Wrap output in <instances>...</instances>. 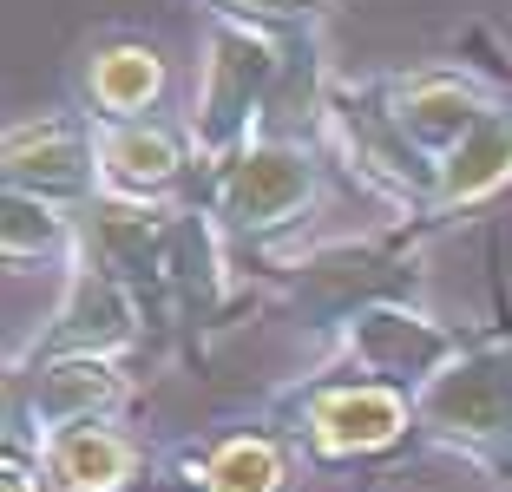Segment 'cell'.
<instances>
[{
    "mask_svg": "<svg viewBox=\"0 0 512 492\" xmlns=\"http://www.w3.org/2000/svg\"><path fill=\"white\" fill-rule=\"evenodd\" d=\"M421 224H394L375 237H335L316 250L289 256L270 269V296L296 315L309 335H342L355 315L381 309V302H421Z\"/></svg>",
    "mask_w": 512,
    "mask_h": 492,
    "instance_id": "cell-1",
    "label": "cell"
},
{
    "mask_svg": "<svg viewBox=\"0 0 512 492\" xmlns=\"http://www.w3.org/2000/svg\"><path fill=\"white\" fill-rule=\"evenodd\" d=\"M414 433L512 479V335H480L414 394Z\"/></svg>",
    "mask_w": 512,
    "mask_h": 492,
    "instance_id": "cell-2",
    "label": "cell"
},
{
    "mask_svg": "<svg viewBox=\"0 0 512 492\" xmlns=\"http://www.w3.org/2000/svg\"><path fill=\"white\" fill-rule=\"evenodd\" d=\"M211 224L230 250H263L283 230H296L322 204V145H289V138H250L237 158L204 171Z\"/></svg>",
    "mask_w": 512,
    "mask_h": 492,
    "instance_id": "cell-3",
    "label": "cell"
},
{
    "mask_svg": "<svg viewBox=\"0 0 512 492\" xmlns=\"http://www.w3.org/2000/svg\"><path fill=\"white\" fill-rule=\"evenodd\" d=\"M276 66H283V33L243 27V20H204V73H197V99L184 112L197 171L237 158L263 132Z\"/></svg>",
    "mask_w": 512,
    "mask_h": 492,
    "instance_id": "cell-4",
    "label": "cell"
},
{
    "mask_svg": "<svg viewBox=\"0 0 512 492\" xmlns=\"http://www.w3.org/2000/svg\"><path fill=\"white\" fill-rule=\"evenodd\" d=\"M276 420H283L296 453H309L322 466H348V460H381V453L401 447L414 433V401L401 388H381V381L335 368L276 394Z\"/></svg>",
    "mask_w": 512,
    "mask_h": 492,
    "instance_id": "cell-5",
    "label": "cell"
},
{
    "mask_svg": "<svg viewBox=\"0 0 512 492\" xmlns=\"http://www.w3.org/2000/svg\"><path fill=\"white\" fill-rule=\"evenodd\" d=\"M145 328L151 322H145V309H138V296L92 250H79L73 263H66V289H60V302H53V315L7 355V374H33V368H46V361H86V355L125 361L145 342Z\"/></svg>",
    "mask_w": 512,
    "mask_h": 492,
    "instance_id": "cell-6",
    "label": "cell"
},
{
    "mask_svg": "<svg viewBox=\"0 0 512 492\" xmlns=\"http://www.w3.org/2000/svg\"><path fill=\"white\" fill-rule=\"evenodd\" d=\"M138 381L125 361L86 355V361H46L33 374H7V440L46 447L53 433L86 427V420H119Z\"/></svg>",
    "mask_w": 512,
    "mask_h": 492,
    "instance_id": "cell-7",
    "label": "cell"
},
{
    "mask_svg": "<svg viewBox=\"0 0 512 492\" xmlns=\"http://www.w3.org/2000/svg\"><path fill=\"white\" fill-rule=\"evenodd\" d=\"M460 348H467V335L434 322L421 302H381V309L355 315L335 335V368L362 374V381H381V388H401L414 401Z\"/></svg>",
    "mask_w": 512,
    "mask_h": 492,
    "instance_id": "cell-8",
    "label": "cell"
},
{
    "mask_svg": "<svg viewBox=\"0 0 512 492\" xmlns=\"http://www.w3.org/2000/svg\"><path fill=\"white\" fill-rule=\"evenodd\" d=\"M0 178L7 191H33L46 204L86 210L99 197V138L79 105L66 112H27L0 138Z\"/></svg>",
    "mask_w": 512,
    "mask_h": 492,
    "instance_id": "cell-9",
    "label": "cell"
},
{
    "mask_svg": "<svg viewBox=\"0 0 512 492\" xmlns=\"http://www.w3.org/2000/svg\"><path fill=\"white\" fill-rule=\"evenodd\" d=\"M506 92L473 66H414V73H381V105L401 125V138L421 151L427 164H440L473 125L493 112Z\"/></svg>",
    "mask_w": 512,
    "mask_h": 492,
    "instance_id": "cell-10",
    "label": "cell"
},
{
    "mask_svg": "<svg viewBox=\"0 0 512 492\" xmlns=\"http://www.w3.org/2000/svg\"><path fill=\"white\" fill-rule=\"evenodd\" d=\"M92 138H99V197L119 204H178L184 178L197 171L191 138L171 119L92 125Z\"/></svg>",
    "mask_w": 512,
    "mask_h": 492,
    "instance_id": "cell-11",
    "label": "cell"
},
{
    "mask_svg": "<svg viewBox=\"0 0 512 492\" xmlns=\"http://www.w3.org/2000/svg\"><path fill=\"white\" fill-rule=\"evenodd\" d=\"M171 92V66L145 33H106V40L79 46L73 60V105L92 125L119 119H158V105Z\"/></svg>",
    "mask_w": 512,
    "mask_h": 492,
    "instance_id": "cell-12",
    "label": "cell"
},
{
    "mask_svg": "<svg viewBox=\"0 0 512 492\" xmlns=\"http://www.w3.org/2000/svg\"><path fill=\"white\" fill-rule=\"evenodd\" d=\"M512 184V92L486 112L480 125H473L460 145L447 151V158L434 164V197H427V217L421 230L434 237V230H447L453 217H467V210L493 204L499 191Z\"/></svg>",
    "mask_w": 512,
    "mask_h": 492,
    "instance_id": "cell-13",
    "label": "cell"
},
{
    "mask_svg": "<svg viewBox=\"0 0 512 492\" xmlns=\"http://www.w3.org/2000/svg\"><path fill=\"white\" fill-rule=\"evenodd\" d=\"M171 473H178L184 492H289L296 447H289V433L237 427L217 433V440H197V447H178Z\"/></svg>",
    "mask_w": 512,
    "mask_h": 492,
    "instance_id": "cell-14",
    "label": "cell"
},
{
    "mask_svg": "<svg viewBox=\"0 0 512 492\" xmlns=\"http://www.w3.org/2000/svg\"><path fill=\"white\" fill-rule=\"evenodd\" d=\"M53 473V492H138L151 473L145 447L119 420H86V427L53 433L46 447H33Z\"/></svg>",
    "mask_w": 512,
    "mask_h": 492,
    "instance_id": "cell-15",
    "label": "cell"
},
{
    "mask_svg": "<svg viewBox=\"0 0 512 492\" xmlns=\"http://www.w3.org/2000/svg\"><path fill=\"white\" fill-rule=\"evenodd\" d=\"M7 217H0V263L33 269V263H73L79 256V210L46 204L33 191H7Z\"/></svg>",
    "mask_w": 512,
    "mask_h": 492,
    "instance_id": "cell-16",
    "label": "cell"
},
{
    "mask_svg": "<svg viewBox=\"0 0 512 492\" xmlns=\"http://www.w3.org/2000/svg\"><path fill=\"white\" fill-rule=\"evenodd\" d=\"M211 20H243L263 33H322L335 0H197Z\"/></svg>",
    "mask_w": 512,
    "mask_h": 492,
    "instance_id": "cell-17",
    "label": "cell"
},
{
    "mask_svg": "<svg viewBox=\"0 0 512 492\" xmlns=\"http://www.w3.org/2000/svg\"><path fill=\"white\" fill-rule=\"evenodd\" d=\"M0 492H53V473H46V460L27 440H7L0 447Z\"/></svg>",
    "mask_w": 512,
    "mask_h": 492,
    "instance_id": "cell-18",
    "label": "cell"
}]
</instances>
